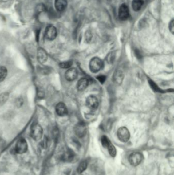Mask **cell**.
Returning a JSON list of instances; mask_svg holds the SVG:
<instances>
[{"mask_svg":"<svg viewBox=\"0 0 174 175\" xmlns=\"http://www.w3.org/2000/svg\"><path fill=\"white\" fill-rule=\"evenodd\" d=\"M103 62L101 59L98 57H95L90 60L89 62V69L93 73H97L100 71L103 67Z\"/></svg>","mask_w":174,"mask_h":175,"instance_id":"obj_1","label":"cell"},{"mask_svg":"<svg viewBox=\"0 0 174 175\" xmlns=\"http://www.w3.org/2000/svg\"><path fill=\"white\" fill-rule=\"evenodd\" d=\"M101 144L104 148L108 149V153L112 157H115L117 154L116 148L113 145L109 139L106 136H103L101 138Z\"/></svg>","mask_w":174,"mask_h":175,"instance_id":"obj_2","label":"cell"},{"mask_svg":"<svg viewBox=\"0 0 174 175\" xmlns=\"http://www.w3.org/2000/svg\"><path fill=\"white\" fill-rule=\"evenodd\" d=\"M43 134L42 127L38 124H34L31 128V136L35 140H39Z\"/></svg>","mask_w":174,"mask_h":175,"instance_id":"obj_3","label":"cell"},{"mask_svg":"<svg viewBox=\"0 0 174 175\" xmlns=\"http://www.w3.org/2000/svg\"><path fill=\"white\" fill-rule=\"evenodd\" d=\"M118 139L123 142H127L130 137V132L126 127H121L117 132Z\"/></svg>","mask_w":174,"mask_h":175,"instance_id":"obj_4","label":"cell"},{"mask_svg":"<svg viewBox=\"0 0 174 175\" xmlns=\"http://www.w3.org/2000/svg\"><path fill=\"white\" fill-rule=\"evenodd\" d=\"M144 157L140 152L133 153L129 157V162L132 166H136L140 164L143 161Z\"/></svg>","mask_w":174,"mask_h":175,"instance_id":"obj_5","label":"cell"},{"mask_svg":"<svg viewBox=\"0 0 174 175\" xmlns=\"http://www.w3.org/2000/svg\"><path fill=\"white\" fill-rule=\"evenodd\" d=\"M45 37L49 41H53L57 37V31L56 28L53 25H49L45 28Z\"/></svg>","mask_w":174,"mask_h":175,"instance_id":"obj_6","label":"cell"},{"mask_svg":"<svg viewBox=\"0 0 174 175\" xmlns=\"http://www.w3.org/2000/svg\"><path fill=\"white\" fill-rule=\"evenodd\" d=\"M74 131L75 134L78 137L82 138L85 136L87 132V127L84 123L79 122L75 126Z\"/></svg>","mask_w":174,"mask_h":175,"instance_id":"obj_7","label":"cell"},{"mask_svg":"<svg viewBox=\"0 0 174 175\" xmlns=\"http://www.w3.org/2000/svg\"><path fill=\"white\" fill-rule=\"evenodd\" d=\"M28 149V144L25 139L21 138L17 142L15 145V151L18 154H23Z\"/></svg>","mask_w":174,"mask_h":175,"instance_id":"obj_8","label":"cell"},{"mask_svg":"<svg viewBox=\"0 0 174 175\" xmlns=\"http://www.w3.org/2000/svg\"><path fill=\"white\" fill-rule=\"evenodd\" d=\"M86 104L87 108L91 110H95L99 106L98 98L94 95L89 96L86 100Z\"/></svg>","mask_w":174,"mask_h":175,"instance_id":"obj_9","label":"cell"},{"mask_svg":"<svg viewBox=\"0 0 174 175\" xmlns=\"http://www.w3.org/2000/svg\"><path fill=\"white\" fill-rule=\"evenodd\" d=\"M119 17L121 21H126L129 18V10L125 4H123L121 5L119 10Z\"/></svg>","mask_w":174,"mask_h":175,"instance_id":"obj_10","label":"cell"},{"mask_svg":"<svg viewBox=\"0 0 174 175\" xmlns=\"http://www.w3.org/2000/svg\"><path fill=\"white\" fill-rule=\"evenodd\" d=\"M78 76V71L75 68H70L65 73V77L66 80L69 82L76 79Z\"/></svg>","mask_w":174,"mask_h":175,"instance_id":"obj_11","label":"cell"},{"mask_svg":"<svg viewBox=\"0 0 174 175\" xmlns=\"http://www.w3.org/2000/svg\"><path fill=\"white\" fill-rule=\"evenodd\" d=\"M124 75L123 72L121 70H117L114 73L113 76V82L117 85H121L123 81Z\"/></svg>","mask_w":174,"mask_h":175,"instance_id":"obj_12","label":"cell"},{"mask_svg":"<svg viewBox=\"0 0 174 175\" xmlns=\"http://www.w3.org/2000/svg\"><path fill=\"white\" fill-rule=\"evenodd\" d=\"M55 109L56 112L60 116H64L68 114V109L64 103H58L56 106Z\"/></svg>","mask_w":174,"mask_h":175,"instance_id":"obj_13","label":"cell"},{"mask_svg":"<svg viewBox=\"0 0 174 175\" xmlns=\"http://www.w3.org/2000/svg\"><path fill=\"white\" fill-rule=\"evenodd\" d=\"M68 5V0H55V7L58 12H62L66 9Z\"/></svg>","mask_w":174,"mask_h":175,"instance_id":"obj_14","label":"cell"},{"mask_svg":"<svg viewBox=\"0 0 174 175\" xmlns=\"http://www.w3.org/2000/svg\"><path fill=\"white\" fill-rule=\"evenodd\" d=\"M37 59L41 63H44L48 59V55L45 50L42 48L38 49L37 53Z\"/></svg>","mask_w":174,"mask_h":175,"instance_id":"obj_15","label":"cell"},{"mask_svg":"<svg viewBox=\"0 0 174 175\" xmlns=\"http://www.w3.org/2000/svg\"><path fill=\"white\" fill-rule=\"evenodd\" d=\"M74 156L75 154L74 152L72 151H71V149H68L62 154L61 159L63 161L70 162L73 160Z\"/></svg>","mask_w":174,"mask_h":175,"instance_id":"obj_16","label":"cell"},{"mask_svg":"<svg viewBox=\"0 0 174 175\" xmlns=\"http://www.w3.org/2000/svg\"><path fill=\"white\" fill-rule=\"evenodd\" d=\"M89 82L86 78H82L78 81L77 83V89L79 91L85 90L89 86Z\"/></svg>","mask_w":174,"mask_h":175,"instance_id":"obj_17","label":"cell"},{"mask_svg":"<svg viewBox=\"0 0 174 175\" xmlns=\"http://www.w3.org/2000/svg\"><path fill=\"white\" fill-rule=\"evenodd\" d=\"M144 4V0H133L132 2V8L135 11H138L141 9Z\"/></svg>","mask_w":174,"mask_h":175,"instance_id":"obj_18","label":"cell"},{"mask_svg":"<svg viewBox=\"0 0 174 175\" xmlns=\"http://www.w3.org/2000/svg\"><path fill=\"white\" fill-rule=\"evenodd\" d=\"M7 75V69L4 66H0V83L2 82L6 79Z\"/></svg>","mask_w":174,"mask_h":175,"instance_id":"obj_19","label":"cell"},{"mask_svg":"<svg viewBox=\"0 0 174 175\" xmlns=\"http://www.w3.org/2000/svg\"><path fill=\"white\" fill-rule=\"evenodd\" d=\"M47 11L46 6L43 4H40L38 5L35 10V14L36 15H39V14L42 13V12H45Z\"/></svg>","mask_w":174,"mask_h":175,"instance_id":"obj_20","label":"cell"},{"mask_svg":"<svg viewBox=\"0 0 174 175\" xmlns=\"http://www.w3.org/2000/svg\"><path fill=\"white\" fill-rule=\"evenodd\" d=\"M87 166V163L85 161L81 162L80 164L79 165L78 169H77V172L79 174H81L84 171H85Z\"/></svg>","mask_w":174,"mask_h":175,"instance_id":"obj_21","label":"cell"},{"mask_svg":"<svg viewBox=\"0 0 174 175\" xmlns=\"http://www.w3.org/2000/svg\"><path fill=\"white\" fill-rule=\"evenodd\" d=\"M9 97V94L6 92L0 94V105H2L7 100Z\"/></svg>","mask_w":174,"mask_h":175,"instance_id":"obj_22","label":"cell"},{"mask_svg":"<svg viewBox=\"0 0 174 175\" xmlns=\"http://www.w3.org/2000/svg\"><path fill=\"white\" fill-rule=\"evenodd\" d=\"M73 65V62L71 60L65 61V62H61L59 63V66L60 68L63 69H68L71 67Z\"/></svg>","mask_w":174,"mask_h":175,"instance_id":"obj_23","label":"cell"},{"mask_svg":"<svg viewBox=\"0 0 174 175\" xmlns=\"http://www.w3.org/2000/svg\"><path fill=\"white\" fill-rule=\"evenodd\" d=\"M114 59H115V55L114 53H110L109 55H107L106 58L107 62L108 63H113L114 61Z\"/></svg>","mask_w":174,"mask_h":175,"instance_id":"obj_24","label":"cell"},{"mask_svg":"<svg viewBox=\"0 0 174 175\" xmlns=\"http://www.w3.org/2000/svg\"><path fill=\"white\" fill-rule=\"evenodd\" d=\"M168 28H169V30H170V31L171 32L172 34H174V19H172V20L170 21V23H169V25H168Z\"/></svg>","mask_w":174,"mask_h":175,"instance_id":"obj_25","label":"cell"},{"mask_svg":"<svg viewBox=\"0 0 174 175\" xmlns=\"http://www.w3.org/2000/svg\"><path fill=\"white\" fill-rule=\"evenodd\" d=\"M97 79L101 83H103L106 80V76L104 75H100L97 77Z\"/></svg>","mask_w":174,"mask_h":175,"instance_id":"obj_26","label":"cell"},{"mask_svg":"<svg viewBox=\"0 0 174 175\" xmlns=\"http://www.w3.org/2000/svg\"><path fill=\"white\" fill-rule=\"evenodd\" d=\"M150 84L151 85V86L152 88L154 90H155V91H159V88H158V87H157V86L154 83H153V82L151 81V82H150Z\"/></svg>","mask_w":174,"mask_h":175,"instance_id":"obj_27","label":"cell"},{"mask_svg":"<svg viewBox=\"0 0 174 175\" xmlns=\"http://www.w3.org/2000/svg\"><path fill=\"white\" fill-rule=\"evenodd\" d=\"M23 104V100H21V98L19 100H17V106H19V107L21 106L22 104Z\"/></svg>","mask_w":174,"mask_h":175,"instance_id":"obj_28","label":"cell"}]
</instances>
